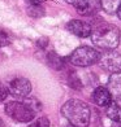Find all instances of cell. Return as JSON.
<instances>
[{
    "label": "cell",
    "mask_w": 121,
    "mask_h": 127,
    "mask_svg": "<svg viewBox=\"0 0 121 127\" xmlns=\"http://www.w3.org/2000/svg\"><path fill=\"white\" fill-rule=\"evenodd\" d=\"M61 113L68 119V122L74 127H87L90 123V108L87 104L81 100H68L61 106Z\"/></svg>",
    "instance_id": "obj_1"
},
{
    "label": "cell",
    "mask_w": 121,
    "mask_h": 127,
    "mask_svg": "<svg viewBox=\"0 0 121 127\" xmlns=\"http://www.w3.org/2000/svg\"><path fill=\"white\" fill-rule=\"evenodd\" d=\"M91 40L93 43L100 49L113 51L117 48L120 43V29L111 24H103L99 25L94 31H91Z\"/></svg>",
    "instance_id": "obj_2"
},
{
    "label": "cell",
    "mask_w": 121,
    "mask_h": 127,
    "mask_svg": "<svg viewBox=\"0 0 121 127\" xmlns=\"http://www.w3.org/2000/svg\"><path fill=\"white\" fill-rule=\"evenodd\" d=\"M100 53L95 48L87 47V45H82L74 49L70 56H69V61L73 64L74 66H81V67H87L94 65L95 62L99 60Z\"/></svg>",
    "instance_id": "obj_3"
},
{
    "label": "cell",
    "mask_w": 121,
    "mask_h": 127,
    "mask_svg": "<svg viewBox=\"0 0 121 127\" xmlns=\"http://www.w3.org/2000/svg\"><path fill=\"white\" fill-rule=\"evenodd\" d=\"M5 113H7L10 118H13L17 122L25 123V122H31L34 119V113L30 108L24 102L18 101H10L5 105Z\"/></svg>",
    "instance_id": "obj_4"
},
{
    "label": "cell",
    "mask_w": 121,
    "mask_h": 127,
    "mask_svg": "<svg viewBox=\"0 0 121 127\" xmlns=\"http://www.w3.org/2000/svg\"><path fill=\"white\" fill-rule=\"evenodd\" d=\"M99 64L109 73H121V55L116 51H106L99 56Z\"/></svg>",
    "instance_id": "obj_5"
},
{
    "label": "cell",
    "mask_w": 121,
    "mask_h": 127,
    "mask_svg": "<svg viewBox=\"0 0 121 127\" xmlns=\"http://www.w3.org/2000/svg\"><path fill=\"white\" fill-rule=\"evenodd\" d=\"M8 91L16 97H26L31 92V83L26 78H16L9 83Z\"/></svg>",
    "instance_id": "obj_6"
},
{
    "label": "cell",
    "mask_w": 121,
    "mask_h": 127,
    "mask_svg": "<svg viewBox=\"0 0 121 127\" xmlns=\"http://www.w3.org/2000/svg\"><path fill=\"white\" fill-rule=\"evenodd\" d=\"M66 29L70 31L73 35L79 36V38H87L91 35V25L87 24L85 21H81V20H72L66 24Z\"/></svg>",
    "instance_id": "obj_7"
},
{
    "label": "cell",
    "mask_w": 121,
    "mask_h": 127,
    "mask_svg": "<svg viewBox=\"0 0 121 127\" xmlns=\"http://www.w3.org/2000/svg\"><path fill=\"white\" fill-rule=\"evenodd\" d=\"M107 90L112 97L121 100V73H113L108 79Z\"/></svg>",
    "instance_id": "obj_8"
},
{
    "label": "cell",
    "mask_w": 121,
    "mask_h": 127,
    "mask_svg": "<svg viewBox=\"0 0 121 127\" xmlns=\"http://www.w3.org/2000/svg\"><path fill=\"white\" fill-rule=\"evenodd\" d=\"M112 100V96L106 87H96L93 92V101L99 106H106Z\"/></svg>",
    "instance_id": "obj_9"
},
{
    "label": "cell",
    "mask_w": 121,
    "mask_h": 127,
    "mask_svg": "<svg viewBox=\"0 0 121 127\" xmlns=\"http://www.w3.org/2000/svg\"><path fill=\"white\" fill-rule=\"evenodd\" d=\"M106 114L108 115V118H111L115 122L121 123V108L116 101L111 100L106 105Z\"/></svg>",
    "instance_id": "obj_10"
},
{
    "label": "cell",
    "mask_w": 121,
    "mask_h": 127,
    "mask_svg": "<svg viewBox=\"0 0 121 127\" xmlns=\"http://www.w3.org/2000/svg\"><path fill=\"white\" fill-rule=\"evenodd\" d=\"M47 62L55 70H62L65 66V59H62L61 56H59L55 52H50L47 55Z\"/></svg>",
    "instance_id": "obj_11"
},
{
    "label": "cell",
    "mask_w": 121,
    "mask_h": 127,
    "mask_svg": "<svg viewBox=\"0 0 121 127\" xmlns=\"http://www.w3.org/2000/svg\"><path fill=\"white\" fill-rule=\"evenodd\" d=\"M100 5L104 12L113 14L116 13V10L121 5V0H100Z\"/></svg>",
    "instance_id": "obj_12"
},
{
    "label": "cell",
    "mask_w": 121,
    "mask_h": 127,
    "mask_svg": "<svg viewBox=\"0 0 121 127\" xmlns=\"http://www.w3.org/2000/svg\"><path fill=\"white\" fill-rule=\"evenodd\" d=\"M27 14L34 18H40L46 14V10L40 4H30L27 7Z\"/></svg>",
    "instance_id": "obj_13"
},
{
    "label": "cell",
    "mask_w": 121,
    "mask_h": 127,
    "mask_svg": "<svg viewBox=\"0 0 121 127\" xmlns=\"http://www.w3.org/2000/svg\"><path fill=\"white\" fill-rule=\"evenodd\" d=\"M68 84L72 88H74V90H81L82 88V83H81L79 78L76 75V74H73V73H70L69 77H68Z\"/></svg>",
    "instance_id": "obj_14"
},
{
    "label": "cell",
    "mask_w": 121,
    "mask_h": 127,
    "mask_svg": "<svg viewBox=\"0 0 121 127\" xmlns=\"http://www.w3.org/2000/svg\"><path fill=\"white\" fill-rule=\"evenodd\" d=\"M24 104H26V105L31 109V110L35 113V112H39L40 109H42V104H40L35 97H33V99H26L24 101Z\"/></svg>",
    "instance_id": "obj_15"
},
{
    "label": "cell",
    "mask_w": 121,
    "mask_h": 127,
    "mask_svg": "<svg viewBox=\"0 0 121 127\" xmlns=\"http://www.w3.org/2000/svg\"><path fill=\"white\" fill-rule=\"evenodd\" d=\"M10 43H12L10 35L4 30V29H0V47H7Z\"/></svg>",
    "instance_id": "obj_16"
},
{
    "label": "cell",
    "mask_w": 121,
    "mask_h": 127,
    "mask_svg": "<svg viewBox=\"0 0 121 127\" xmlns=\"http://www.w3.org/2000/svg\"><path fill=\"white\" fill-rule=\"evenodd\" d=\"M65 1L69 3V4H72L77 10H79V9H83L85 7H87L91 0H65Z\"/></svg>",
    "instance_id": "obj_17"
},
{
    "label": "cell",
    "mask_w": 121,
    "mask_h": 127,
    "mask_svg": "<svg viewBox=\"0 0 121 127\" xmlns=\"http://www.w3.org/2000/svg\"><path fill=\"white\" fill-rule=\"evenodd\" d=\"M29 127H50V122L46 117H42V118H37L34 122H31Z\"/></svg>",
    "instance_id": "obj_18"
},
{
    "label": "cell",
    "mask_w": 121,
    "mask_h": 127,
    "mask_svg": "<svg viewBox=\"0 0 121 127\" xmlns=\"http://www.w3.org/2000/svg\"><path fill=\"white\" fill-rule=\"evenodd\" d=\"M7 96H8V88L4 84L0 83V102L7 99Z\"/></svg>",
    "instance_id": "obj_19"
},
{
    "label": "cell",
    "mask_w": 121,
    "mask_h": 127,
    "mask_svg": "<svg viewBox=\"0 0 121 127\" xmlns=\"http://www.w3.org/2000/svg\"><path fill=\"white\" fill-rule=\"evenodd\" d=\"M47 44H48V38H40V39H38V42H37V45L39 48H42V49H44L46 47H47Z\"/></svg>",
    "instance_id": "obj_20"
},
{
    "label": "cell",
    "mask_w": 121,
    "mask_h": 127,
    "mask_svg": "<svg viewBox=\"0 0 121 127\" xmlns=\"http://www.w3.org/2000/svg\"><path fill=\"white\" fill-rule=\"evenodd\" d=\"M27 3H30V4H42L44 0H26Z\"/></svg>",
    "instance_id": "obj_21"
},
{
    "label": "cell",
    "mask_w": 121,
    "mask_h": 127,
    "mask_svg": "<svg viewBox=\"0 0 121 127\" xmlns=\"http://www.w3.org/2000/svg\"><path fill=\"white\" fill-rule=\"evenodd\" d=\"M116 13H117V17H119V18L121 20V5H120V7H119V9L116 10Z\"/></svg>",
    "instance_id": "obj_22"
},
{
    "label": "cell",
    "mask_w": 121,
    "mask_h": 127,
    "mask_svg": "<svg viewBox=\"0 0 121 127\" xmlns=\"http://www.w3.org/2000/svg\"><path fill=\"white\" fill-rule=\"evenodd\" d=\"M0 127H4V123H3V121L0 119Z\"/></svg>",
    "instance_id": "obj_23"
},
{
    "label": "cell",
    "mask_w": 121,
    "mask_h": 127,
    "mask_svg": "<svg viewBox=\"0 0 121 127\" xmlns=\"http://www.w3.org/2000/svg\"><path fill=\"white\" fill-rule=\"evenodd\" d=\"M68 127H74V126H72V125H69V126H68Z\"/></svg>",
    "instance_id": "obj_24"
}]
</instances>
